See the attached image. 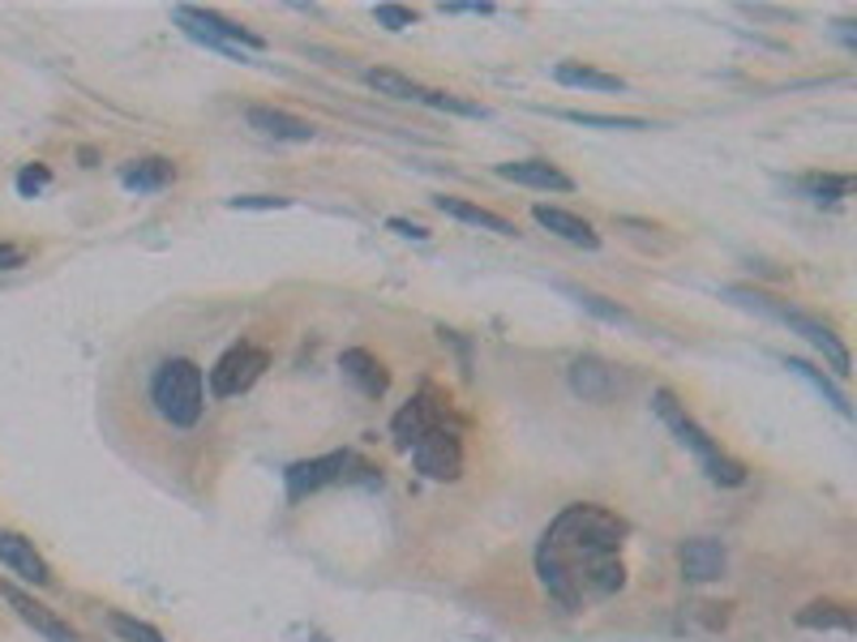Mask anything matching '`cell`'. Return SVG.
I'll return each mask as SVG.
<instances>
[{"label": "cell", "instance_id": "25", "mask_svg": "<svg viewBox=\"0 0 857 642\" xmlns=\"http://www.w3.org/2000/svg\"><path fill=\"white\" fill-rule=\"evenodd\" d=\"M421 103L437 107V112H455V116H472V121H489V107L467 103V99H460V95H446V91H425Z\"/></svg>", "mask_w": 857, "mask_h": 642}, {"label": "cell", "instance_id": "33", "mask_svg": "<svg viewBox=\"0 0 857 642\" xmlns=\"http://www.w3.org/2000/svg\"><path fill=\"white\" fill-rule=\"evenodd\" d=\"M391 231L407 236V240H428V231L421 224H407V219H391Z\"/></svg>", "mask_w": 857, "mask_h": 642}, {"label": "cell", "instance_id": "14", "mask_svg": "<svg viewBox=\"0 0 857 642\" xmlns=\"http://www.w3.org/2000/svg\"><path fill=\"white\" fill-rule=\"evenodd\" d=\"M497 176H502V180H515V185H528V189H558V193L575 189V180H570L566 172H558L554 163H545V159L497 163Z\"/></svg>", "mask_w": 857, "mask_h": 642}, {"label": "cell", "instance_id": "12", "mask_svg": "<svg viewBox=\"0 0 857 642\" xmlns=\"http://www.w3.org/2000/svg\"><path fill=\"white\" fill-rule=\"evenodd\" d=\"M245 121H249V128H258L262 137H275V142H313L318 137V128L309 125V121L288 116L279 107H249Z\"/></svg>", "mask_w": 857, "mask_h": 642}, {"label": "cell", "instance_id": "21", "mask_svg": "<svg viewBox=\"0 0 857 642\" xmlns=\"http://www.w3.org/2000/svg\"><path fill=\"white\" fill-rule=\"evenodd\" d=\"M554 77H558L561 86H584V91H627L622 77L600 73V69H588V64H558Z\"/></svg>", "mask_w": 857, "mask_h": 642}, {"label": "cell", "instance_id": "24", "mask_svg": "<svg viewBox=\"0 0 857 642\" xmlns=\"http://www.w3.org/2000/svg\"><path fill=\"white\" fill-rule=\"evenodd\" d=\"M802 189L810 193L815 201H840V197L854 193V176H832V172H824V176H806Z\"/></svg>", "mask_w": 857, "mask_h": 642}, {"label": "cell", "instance_id": "22", "mask_svg": "<svg viewBox=\"0 0 857 642\" xmlns=\"http://www.w3.org/2000/svg\"><path fill=\"white\" fill-rule=\"evenodd\" d=\"M364 82H369L378 95H391V99H421L425 95V86H421V82L403 77V73H395V69H369V73H364Z\"/></svg>", "mask_w": 857, "mask_h": 642}, {"label": "cell", "instance_id": "1", "mask_svg": "<svg viewBox=\"0 0 857 642\" xmlns=\"http://www.w3.org/2000/svg\"><path fill=\"white\" fill-rule=\"evenodd\" d=\"M627 522L600 506H566L536 548V574L566 612L609 600L627 587Z\"/></svg>", "mask_w": 857, "mask_h": 642}, {"label": "cell", "instance_id": "3", "mask_svg": "<svg viewBox=\"0 0 857 642\" xmlns=\"http://www.w3.org/2000/svg\"><path fill=\"white\" fill-rule=\"evenodd\" d=\"M652 412H657V416L669 424V433H673V437H678V442H682V446L691 449L694 458L703 463V472H708L712 480L725 484V488L746 484V467H742L737 458H729L725 449L716 446V442H712V437H708V433H703V428L686 416V407H682L669 390H657V394H652Z\"/></svg>", "mask_w": 857, "mask_h": 642}, {"label": "cell", "instance_id": "23", "mask_svg": "<svg viewBox=\"0 0 857 642\" xmlns=\"http://www.w3.org/2000/svg\"><path fill=\"white\" fill-rule=\"evenodd\" d=\"M785 364H789V369H793V373H797V377H806V382L815 385V390L824 394V398H827V403H832V407H836V412H840V416H854V407H849V398H845V390H840V385H836V382H827V377H824V373H819V369H815V364H806V360H785Z\"/></svg>", "mask_w": 857, "mask_h": 642}, {"label": "cell", "instance_id": "26", "mask_svg": "<svg viewBox=\"0 0 857 642\" xmlns=\"http://www.w3.org/2000/svg\"><path fill=\"white\" fill-rule=\"evenodd\" d=\"M107 625L116 630V639L121 642H164V634H159L155 625H146V621H137V617H125V612H112Z\"/></svg>", "mask_w": 857, "mask_h": 642}, {"label": "cell", "instance_id": "10", "mask_svg": "<svg viewBox=\"0 0 857 642\" xmlns=\"http://www.w3.org/2000/svg\"><path fill=\"white\" fill-rule=\"evenodd\" d=\"M339 369H343V377L357 385L361 394H369V398H382V394L391 390L386 364H382L373 352H364V348H352V352L339 355Z\"/></svg>", "mask_w": 857, "mask_h": 642}, {"label": "cell", "instance_id": "28", "mask_svg": "<svg viewBox=\"0 0 857 642\" xmlns=\"http://www.w3.org/2000/svg\"><path fill=\"white\" fill-rule=\"evenodd\" d=\"M48 180H52V172H48L43 163H31V167L18 172V193H22V197H34V193L48 189Z\"/></svg>", "mask_w": 857, "mask_h": 642}, {"label": "cell", "instance_id": "11", "mask_svg": "<svg viewBox=\"0 0 857 642\" xmlns=\"http://www.w3.org/2000/svg\"><path fill=\"white\" fill-rule=\"evenodd\" d=\"M618 373L605 364V360H596V355H584V360H575L570 364V390L579 394V398H588V403H605V398H613L618 394Z\"/></svg>", "mask_w": 857, "mask_h": 642}, {"label": "cell", "instance_id": "32", "mask_svg": "<svg viewBox=\"0 0 857 642\" xmlns=\"http://www.w3.org/2000/svg\"><path fill=\"white\" fill-rule=\"evenodd\" d=\"M27 249L22 245H0V270H18V266H27Z\"/></svg>", "mask_w": 857, "mask_h": 642}, {"label": "cell", "instance_id": "17", "mask_svg": "<svg viewBox=\"0 0 857 642\" xmlns=\"http://www.w3.org/2000/svg\"><path fill=\"white\" fill-rule=\"evenodd\" d=\"M442 420H437V407L428 403V398H412L407 407H399L395 420H391V433H395V442L403 449H412L425 433H433Z\"/></svg>", "mask_w": 857, "mask_h": 642}, {"label": "cell", "instance_id": "31", "mask_svg": "<svg viewBox=\"0 0 857 642\" xmlns=\"http://www.w3.org/2000/svg\"><path fill=\"white\" fill-rule=\"evenodd\" d=\"M579 304H584V309H592V313H600V318H609V321H630L627 313H622V309H613V304H605L600 296H579Z\"/></svg>", "mask_w": 857, "mask_h": 642}, {"label": "cell", "instance_id": "29", "mask_svg": "<svg viewBox=\"0 0 857 642\" xmlns=\"http://www.w3.org/2000/svg\"><path fill=\"white\" fill-rule=\"evenodd\" d=\"M373 18L386 27V31H407L416 18H412V9H403V4H378L373 9Z\"/></svg>", "mask_w": 857, "mask_h": 642}, {"label": "cell", "instance_id": "18", "mask_svg": "<svg viewBox=\"0 0 857 642\" xmlns=\"http://www.w3.org/2000/svg\"><path fill=\"white\" fill-rule=\"evenodd\" d=\"M437 210L451 215V219H460V224L485 227V231H497V236H515V224H506L502 215L476 206V201H463V197H437Z\"/></svg>", "mask_w": 857, "mask_h": 642}, {"label": "cell", "instance_id": "27", "mask_svg": "<svg viewBox=\"0 0 857 642\" xmlns=\"http://www.w3.org/2000/svg\"><path fill=\"white\" fill-rule=\"evenodd\" d=\"M566 121H575V125H600V128H648L643 121H634V116H596V112H561Z\"/></svg>", "mask_w": 857, "mask_h": 642}, {"label": "cell", "instance_id": "4", "mask_svg": "<svg viewBox=\"0 0 857 642\" xmlns=\"http://www.w3.org/2000/svg\"><path fill=\"white\" fill-rule=\"evenodd\" d=\"M176 22H180V31L202 39L206 48H215V52H228V56H240L245 61V52H262V34H254L249 27H240V22H231L224 13H215V9H194V4H176Z\"/></svg>", "mask_w": 857, "mask_h": 642}, {"label": "cell", "instance_id": "9", "mask_svg": "<svg viewBox=\"0 0 857 642\" xmlns=\"http://www.w3.org/2000/svg\"><path fill=\"white\" fill-rule=\"evenodd\" d=\"M0 596L9 600V609L18 612V617L31 625L34 634H43L48 642H82V639H78V630H69L56 612L43 609V604H39L34 596H27L22 587H13V582H0Z\"/></svg>", "mask_w": 857, "mask_h": 642}, {"label": "cell", "instance_id": "19", "mask_svg": "<svg viewBox=\"0 0 857 642\" xmlns=\"http://www.w3.org/2000/svg\"><path fill=\"white\" fill-rule=\"evenodd\" d=\"M172 176H176L172 159H137L121 172V185L133 193H155L164 189V185H172Z\"/></svg>", "mask_w": 857, "mask_h": 642}, {"label": "cell", "instance_id": "7", "mask_svg": "<svg viewBox=\"0 0 857 642\" xmlns=\"http://www.w3.org/2000/svg\"><path fill=\"white\" fill-rule=\"evenodd\" d=\"M412 463H416V472L425 476V480H437V484H451L463 476V442L446 428V424H437L433 433H425L416 446H412Z\"/></svg>", "mask_w": 857, "mask_h": 642}, {"label": "cell", "instance_id": "20", "mask_svg": "<svg viewBox=\"0 0 857 642\" xmlns=\"http://www.w3.org/2000/svg\"><path fill=\"white\" fill-rule=\"evenodd\" d=\"M797 625H806V630H854V612L836 604V600H815V604L797 612Z\"/></svg>", "mask_w": 857, "mask_h": 642}, {"label": "cell", "instance_id": "30", "mask_svg": "<svg viewBox=\"0 0 857 642\" xmlns=\"http://www.w3.org/2000/svg\"><path fill=\"white\" fill-rule=\"evenodd\" d=\"M231 210H283L288 197H266V193H249V197H231Z\"/></svg>", "mask_w": 857, "mask_h": 642}, {"label": "cell", "instance_id": "16", "mask_svg": "<svg viewBox=\"0 0 857 642\" xmlns=\"http://www.w3.org/2000/svg\"><path fill=\"white\" fill-rule=\"evenodd\" d=\"M678 561H682V574L691 578V582H716L729 566L725 548L716 545V540H691V545H682Z\"/></svg>", "mask_w": 857, "mask_h": 642}, {"label": "cell", "instance_id": "6", "mask_svg": "<svg viewBox=\"0 0 857 642\" xmlns=\"http://www.w3.org/2000/svg\"><path fill=\"white\" fill-rule=\"evenodd\" d=\"M266 364H270V355H266L262 348L236 343V348L219 355V364L210 369V394H215V398H236V394H245V390L266 373Z\"/></svg>", "mask_w": 857, "mask_h": 642}, {"label": "cell", "instance_id": "2", "mask_svg": "<svg viewBox=\"0 0 857 642\" xmlns=\"http://www.w3.org/2000/svg\"><path fill=\"white\" fill-rule=\"evenodd\" d=\"M151 403L172 428H194L206 412V382L194 360H164L151 377Z\"/></svg>", "mask_w": 857, "mask_h": 642}, {"label": "cell", "instance_id": "13", "mask_svg": "<svg viewBox=\"0 0 857 642\" xmlns=\"http://www.w3.org/2000/svg\"><path fill=\"white\" fill-rule=\"evenodd\" d=\"M0 561H4L13 574H22L27 582H34V587H48V582H52L48 561L34 552L31 540H22V536H13V531H0Z\"/></svg>", "mask_w": 857, "mask_h": 642}, {"label": "cell", "instance_id": "34", "mask_svg": "<svg viewBox=\"0 0 857 642\" xmlns=\"http://www.w3.org/2000/svg\"><path fill=\"white\" fill-rule=\"evenodd\" d=\"M489 9L494 4H460V0L455 4H442V13H489Z\"/></svg>", "mask_w": 857, "mask_h": 642}, {"label": "cell", "instance_id": "15", "mask_svg": "<svg viewBox=\"0 0 857 642\" xmlns=\"http://www.w3.org/2000/svg\"><path fill=\"white\" fill-rule=\"evenodd\" d=\"M531 219L545 227V231H554L561 240H570V245H579V249H600V236L592 231V224H584L579 215H570V210H561V206H531Z\"/></svg>", "mask_w": 857, "mask_h": 642}, {"label": "cell", "instance_id": "8", "mask_svg": "<svg viewBox=\"0 0 857 642\" xmlns=\"http://www.w3.org/2000/svg\"><path fill=\"white\" fill-rule=\"evenodd\" d=\"M352 467H361L357 463V454H322V458H304V463H292L283 476H288V501H304L309 493H318V488H327V484H339V480H352L357 472Z\"/></svg>", "mask_w": 857, "mask_h": 642}, {"label": "cell", "instance_id": "5", "mask_svg": "<svg viewBox=\"0 0 857 642\" xmlns=\"http://www.w3.org/2000/svg\"><path fill=\"white\" fill-rule=\"evenodd\" d=\"M742 304H755V309H763V313H772L776 321H785V325H793L810 348H819V352L832 360V369L845 377L849 373V352H845V343L827 330L824 321H815V318H806V313H797V309H785V304H776V300H763V296H751V291H733Z\"/></svg>", "mask_w": 857, "mask_h": 642}]
</instances>
